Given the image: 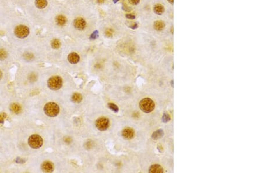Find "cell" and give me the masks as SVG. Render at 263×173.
Instances as JSON below:
<instances>
[{"label":"cell","mask_w":263,"mask_h":173,"mask_svg":"<svg viewBox=\"0 0 263 173\" xmlns=\"http://www.w3.org/2000/svg\"><path fill=\"white\" fill-rule=\"evenodd\" d=\"M60 111L59 106L54 102H49L44 107V112L46 116L50 117H56Z\"/></svg>","instance_id":"obj_1"},{"label":"cell","mask_w":263,"mask_h":173,"mask_svg":"<svg viewBox=\"0 0 263 173\" xmlns=\"http://www.w3.org/2000/svg\"><path fill=\"white\" fill-rule=\"evenodd\" d=\"M139 107L140 110L145 113H150L152 112L155 108L154 102L150 98H144L139 103Z\"/></svg>","instance_id":"obj_2"},{"label":"cell","mask_w":263,"mask_h":173,"mask_svg":"<svg viewBox=\"0 0 263 173\" xmlns=\"http://www.w3.org/2000/svg\"><path fill=\"white\" fill-rule=\"evenodd\" d=\"M47 86L51 90H59L63 86L62 78L58 76H54L50 78L47 81Z\"/></svg>","instance_id":"obj_3"},{"label":"cell","mask_w":263,"mask_h":173,"mask_svg":"<svg viewBox=\"0 0 263 173\" xmlns=\"http://www.w3.org/2000/svg\"><path fill=\"white\" fill-rule=\"evenodd\" d=\"M28 145L29 146L35 149L40 148L43 145V139L42 138L37 134H34L31 135L28 139Z\"/></svg>","instance_id":"obj_4"},{"label":"cell","mask_w":263,"mask_h":173,"mask_svg":"<svg viewBox=\"0 0 263 173\" xmlns=\"http://www.w3.org/2000/svg\"><path fill=\"white\" fill-rule=\"evenodd\" d=\"M15 36L19 39H24L27 37L29 34V29L25 25L17 26L14 30Z\"/></svg>","instance_id":"obj_5"},{"label":"cell","mask_w":263,"mask_h":173,"mask_svg":"<svg viewBox=\"0 0 263 173\" xmlns=\"http://www.w3.org/2000/svg\"><path fill=\"white\" fill-rule=\"evenodd\" d=\"M96 126L99 131H106L109 128L110 120L106 117H101L96 121Z\"/></svg>","instance_id":"obj_6"},{"label":"cell","mask_w":263,"mask_h":173,"mask_svg":"<svg viewBox=\"0 0 263 173\" xmlns=\"http://www.w3.org/2000/svg\"><path fill=\"white\" fill-rule=\"evenodd\" d=\"M85 21L82 18H77L74 21V26L78 30H82L86 27Z\"/></svg>","instance_id":"obj_7"},{"label":"cell","mask_w":263,"mask_h":173,"mask_svg":"<svg viewBox=\"0 0 263 173\" xmlns=\"http://www.w3.org/2000/svg\"><path fill=\"white\" fill-rule=\"evenodd\" d=\"M135 135V131L131 128H125L122 132V136L126 139H132Z\"/></svg>","instance_id":"obj_8"},{"label":"cell","mask_w":263,"mask_h":173,"mask_svg":"<svg viewBox=\"0 0 263 173\" xmlns=\"http://www.w3.org/2000/svg\"><path fill=\"white\" fill-rule=\"evenodd\" d=\"M41 168L45 172H52L54 170V165L52 162L46 161L42 164Z\"/></svg>","instance_id":"obj_9"},{"label":"cell","mask_w":263,"mask_h":173,"mask_svg":"<svg viewBox=\"0 0 263 173\" xmlns=\"http://www.w3.org/2000/svg\"><path fill=\"white\" fill-rule=\"evenodd\" d=\"M68 60L72 64H77L80 61V56L76 53H71L68 56Z\"/></svg>","instance_id":"obj_10"},{"label":"cell","mask_w":263,"mask_h":173,"mask_svg":"<svg viewBox=\"0 0 263 173\" xmlns=\"http://www.w3.org/2000/svg\"><path fill=\"white\" fill-rule=\"evenodd\" d=\"M149 172L151 173H162L164 172L163 167L158 164H154L150 166Z\"/></svg>","instance_id":"obj_11"},{"label":"cell","mask_w":263,"mask_h":173,"mask_svg":"<svg viewBox=\"0 0 263 173\" xmlns=\"http://www.w3.org/2000/svg\"><path fill=\"white\" fill-rule=\"evenodd\" d=\"M56 22L57 25H58L59 26H63L66 24V22H67V18H66V17H64L63 15H58L56 18Z\"/></svg>","instance_id":"obj_12"},{"label":"cell","mask_w":263,"mask_h":173,"mask_svg":"<svg viewBox=\"0 0 263 173\" xmlns=\"http://www.w3.org/2000/svg\"><path fill=\"white\" fill-rule=\"evenodd\" d=\"M10 110L13 113L16 114H18L22 111L21 107L17 103H13L10 106Z\"/></svg>","instance_id":"obj_13"},{"label":"cell","mask_w":263,"mask_h":173,"mask_svg":"<svg viewBox=\"0 0 263 173\" xmlns=\"http://www.w3.org/2000/svg\"><path fill=\"white\" fill-rule=\"evenodd\" d=\"M36 7L39 9H43L47 5V0H35V2Z\"/></svg>","instance_id":"obj_14"},{"label":"cell","mask_w":263,"mask_h":173,"mask_svg":"<svg viewBox=\"0 0 263 173\" xmlns=\"http://www.w3.org/2000/svg\"><path fill=\"white\" fill-rule=\"evenodd\" d=\"M164 134V133L162 129H158L156 131H155L154 132H153V134L151 135V138L154 140H158V139H160L161 138H162Z\"/></svg>","instance_id":"obj_15"},{"label":"cell","mask_w":263,"mask_h":173,"mask_svg":"<svg viewBox=\"0 0 263 173\" xmlns=\"http://www.w3.org/2000/svg\"><path fill=\"white\" fill-rule=\"evenodd\" d=\"M82 100V96L80 93H75L71 97V100L75 103H80Z\"/></svg>","instance_id":"obj_16"},{"label":"cell","mask_w":263,"mask_h":173,"mask_svg":"<svg viewBox=\"0 0 263 173\" xmlns=\"http://www.w3.org/2000/svg\"><path fill=\"white\" fill-rule=\"evenodd\" d=\"M165 27V24L161 21H156L154 24V28L157 31L162 30Z\"/></svg>","instance_id":"obj_17"},{"label":"cell","mask_w":263,"mask_h":173,"mask_svg":"<svg viewBox=\"0 0 263 173\" xmlns=\"http://www.w3.org/2000/svg\"><path fill=\"white\" fill-rule=\"evenodd\" d=\"M154 12L157 15H161L164 12V8L161 4H157L154 7Z\"/></svg>","instance_id":"obj_18"},{"label":"cell","mask_w":263,"mask_h":173,"mask_svg":"<svg viewBox=\"0 0 263 173\" xmlns=\"http://www.w3.org/2000/svg\"><path fill=\"white\" fill-rule=\"evenodd\" d=\"M60 46H61L60 42L58 39H53L51 42V46L53 49H55V50L58 49L60 48Z\"/></svg>","instance_id":"obj_19"},{"label":"cell","mask_w":263,"mask_h":173,"mask_svg":"<svg viewBox=\"0 0 263 173\" xmlns=\"http://www.w3.org/2000/svg\"><path fill=\"white\" fill-rule=\"evenodd\" d=\"M8 57V53L7 52L3 49L0 48V61H3L6 60Z\"/></svg>","instance_id":"obj_20"},{"label":"cell","mask_w":263,"mask_h":173,"mask_svg":"<svg viewBox=\"0 0 263 173\" xmlns=\"http://www.w3.org/2000/svg\"><path fill=\"white\" fill-rule=\"evenodd\" d=\"M108 108L110 109H111L112 111H113L115 113H118V111H119L118 107L116 104H115L114 103H108Z\"/></svg>","instance_id":"obj_21"},{"label":"cell","mask_w":263,"mask_h":173,"mask_svg":"<svg viewBox=\"0 0 263 173\" xmlns=\"http://www.w3.org/2000/svg\"><path fill=\"white\" fill-rule=\"evenodd\" d=\"M170 120H171V117L169 114H168L167 113L163 114V117H162V121L163 122L167 123V122H169L170 121Z\"/></svg>","instance_id":"obj_22"},{"label":"cell","mask_w":263,"mask_h":173,"mask_svg":"<svg viewBox=\"0 0 263 173\" xmlns=\"http://www.w3.org/2000/svg\"><path fill=\"white\" fill-rule=\"evenodd\" d=\"M98 36H99V32L98 30H96L91 35V36L90 37V39L91 40H94L96 39H97L98 37Z\"/></svg>","instance_id":"obj_23"},{"label":"cell","mask_w":263,"mask_h":173,"mask_svg":"<svg viewBox=\"0 0 263 173\" xmlns=\"http://www.w3.org/2000/svg\"><path fill=\"white\" fill-rule=\"evenodd\" d=\"M24 57L25 60L27 61H31L32 59H33V55L30 53H27L24 55Z\"/></svg>","instance_id":"obj_24"},{"label":"cell","mask_w":263,"mask_h":173,"mask_svg":"<svg viewBox=\"0 0 263 173\" xmlns=\"http://www.w3.org/2000/svg\"><path fill=\"white\" fill-rule=\"evenodd\" d=\"M105 35L107 37H111L113 36V30L111 29H108L105 31Z\"/></svg>","instance_id":"obj_25"},{"label":"cell","mask_w":263,"mask_h":173,"mask_svg":"<svg viewBox=\"0 0 263 173\" xmlns=\"http://www.w3.org/2000/svg\"><path fill=\"white\" fill-rule=\"evenodd\" d=\"M7 117V114L6 113H2L0 114V123L3 124L4 122V120Z\"/></svg>","instance_id":"obj_26"},{"label":"cell","mask_w":263,"mask_h":173,"mask_svg":"<svg viewBox=\"0 0 263 173\" xmlns=\"http://www.w3.org/2000/svg\"><path fill=\"white\" fill-rule=\"evenodd\" d=\"M129 3L130 4L133 5V6H136V5H137L139 3L140 0H129Z\"/></svg>","instance_id":"obj_27"},{"label":"cell","mask_w":263,"mask_h":173,"mask_svg":"<svg viewBox=\"0 0 263 173\" xmlns=\"http://www.w3.org/2000/svg\"><path fill=\"white\" fill-rule=\"evenodd\" d=\"M125 17L129 19H134L135 18V16L133 14H126Z\"/></svg>","instance_id":"obj_28"},{"label":"cell","mask_w":263,"mask_h":173,"mask_svg":"<svg viewBox=\"0 0 263 173\" xmlns=\"http://www.w3.org/2000/svg\"><path fill=\"white\" fill-rule=\"evenodd\" d=\"M122 8H123V10L124 11H130V9L129 7H128L127 6H126L125 5H123V6Z\"/></svg>","instance_id":"obj_29"},{"label":"cell","mask_w":263,"mask_h":173,"mask_svg":"<svg viewBox=\"0 0 263 173\" xmlns=\"http://www.w3.org/2000/svg\"><path fill=\"white\" fill-rule=\"evenodd\" d=\"M137 27V24H136V23H135V24H133V25H132V26H130V28H131L132 29H136Z\"/></svg>","instance_id":"obj_30"},{"label":"cell","mask_w":263,"mask_h":173,"mask_svg":"<svg viewBox=\"0 0 263 173\" xmlns=\"http://www.w3.org/2000/svg\"><path fill=\"white\" fill-rule=\"evenodd\" d=\"M105 0H97V3L99 4H103Z\"/></svg>","instance_id":"obj_31"},{"label":"cell","mask_w":263,"mask_h":173,"mask_svg":"<svg viewBox=\"0 0 263 173\" xmlns=\"http://www.w3.org/2000/svg\"><path fill=\"white\" fill-rule=\"evenodd\" d=\"M18 161H17V163H24V161L23 160H21L20 158H18Z\"/></svg>","instance_id":"obj_32"},{"label":"cell","mask_w":263,"mask_h":173,"mask_svg":"<svg viewBox=\"0 0 263 173\" xmlns=\"http://www.w3.org/2000/svg\"><path fill=\"white\" fill-rule=\"evenodd\" d=\"M2 77H3V72H2V71L1 70H0V80L1 79Z\"/></svg>","instance_id":"obj_33"},{"label":"cell","mask_w":263,"mask_h":173,"mask_svg":"<svg viewBox=\"0 0 263 173\" xmlns=\"http://www.w3.org/2000/svg\"><path fill=\"white\" fill-rule=\"evenodd\" d=\"M168 1L170 3H171V4H173L174 0H168Z\"/></svg>","instance_id":"obj_34"},{"label":"cell","mask_w":263,"mask_h":173,"mask_svg":"<svg viewBox=\"0 0 263 173\" xmlns=\"http://www.w3.org/2000/svg\"><path fill=\"white\" fill-rule=\"evenodd\" d=\"M119 1V0H113V1H114V3H115V4H116L117 2H118Z\"/></svg>","instance_id":"obj_35"}]
</instances>
